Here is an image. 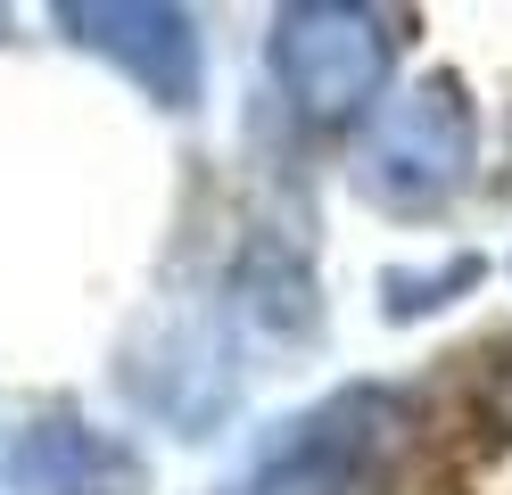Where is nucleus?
Segmentation results:
<instances>
[{
	"instance_id": "f257e3e1",
	"label": "nucleus",
	"mask_w": 512,
	"mask_h": 495,
	"mask_svg": "<svg viewBox=\"0 0 512 495\" xmlns=\"http://www.w3.org/2000/svg\"><path fill=\"white\" fill-rule=\"evenodd\" d=\"M479 174V99L463 75H413L364 116L356 141V190L380 215H438Z\"/></svg>"
},
{
	"instance_id": "f03ea898",
	"label": "nucleus",
	"mask_w": 512,
	"mask_h": 495,
	"mask_svg": "<svg viewBox=\"0 0 512 495\" xmlns=\"http://www.w3.org/2000/svg\"><path fill=\"white\" fill-rule=\"evenodd\" d=\"M405 50V9H372V0H290L273 17L265 66L281 99L306 124H356L389 99V66Z\"/></svg>"
},
{
	"instance_id": "7ed1b4c3",
	"label": "nucleus",
	"mask_w": 512,
	"mask_h": 495,
	"mask_svg": "<svg viewBox=\"0 0 512 495\" xmlns=\"http://www.w3.org/2000/svg\"><path fill=\"white\" fill-rule=\"evenodd\" d=\"M413 429V405L397 388H339L314 413L281 421V438L256 454L240 495H356Z\"/></svg>"
},
{
	"instance_id": "20e7f679",
	"label": "nucleus",
	"mask_w": 512,
	"mask_h": 495,
	"mask_svg": "<svg viewBox=\"0 0 512 495\" xmlns=\"http://www.w3.org/2000/svg\"><path fill=\"white\" fill-rule=\"evenodd\" d=\"M67 42L124 66L157 108H199L207 91V50H199V25L190 9H166V0H67L58 9Z\"/></svg>"
},
{
	"instance_id": "39448f33",
	"label": "nucleus",
	"mask_w": 512,
	"mask_h": 495,
	"mask_svg": "<svg viewBox=\"0 0 512 495\" xmlns=\"http://www.w3.org/2000/svg\"><path fill=\"white\" fill-rule=\"evenodd\" d=\"M9 487L17 495H141L149 462L116 429H91L75 413H42L9 446Z\"/></svg>"
},
{
	"instance_id": "423d86ee",
	"label": "nucleus",
	"mask_w": 512,
	"mask_h": 495,
	"mask_svg": "<svg viewBox=\"0 0 512 495\" xmlns=\"http://www.w3.org/2000/svg\"><path fill=\"white\" fill-rule=\"evenodd\" d=\"M232 314L273 347H306L323 330V297H314V273L281 240H248L232 264Z\"/></svg>"
},
{
	"instance_id": "0eeeda50",
	"label": "nucleus",
	"mask_w": 512,
	"mask_h": 495,
	"mask_svg": "<svg viewBox=\"0 0 512 495\" xmlns=\"http://www.w3.org/2000/svg\"><path fill=\"white\" fill-rule=\"evenodd\" d=\"M479 273H488V264L479 256H446L438 273H380V314L389 322H422V314H438V306H455L463 289H479Z\"/></svg>"
},
{
	"instance_id": "6e6552de",
	"label": "nucleus",
	"mask_w": 512,
	"mask_h": 495,
	"mask_svg": "<svg viewBox=\"0 0 512 495\" xmlns=\"http://www.w3.org/2000/svg\"><path fill=\"white\" fill-rule=\"evenodd\" d=\"M488 421L512 438V339H504V355H496V372H488Z\"/></svg>"
}]
</instances>
